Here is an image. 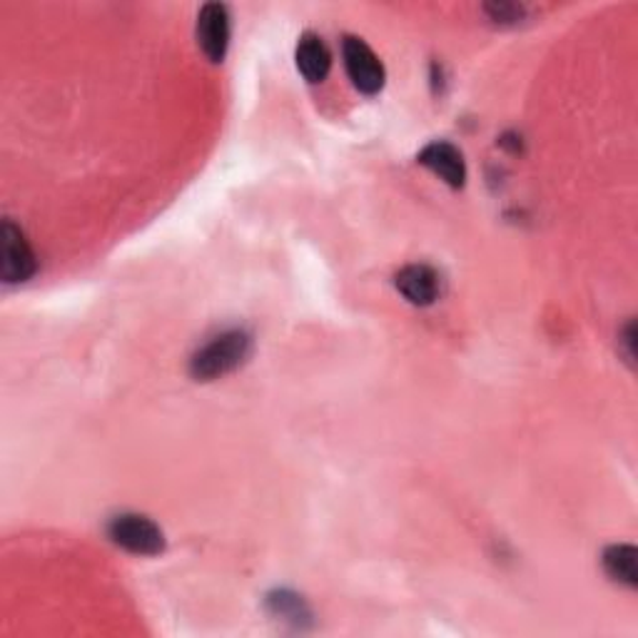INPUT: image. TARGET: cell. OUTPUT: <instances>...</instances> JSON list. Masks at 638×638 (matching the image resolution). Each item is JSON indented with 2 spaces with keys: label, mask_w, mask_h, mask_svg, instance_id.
Here are the masks:
<instances>
[{
  "label": "cell",
  "mask_w": 638,
  "mask_h": 638,
  "mask_svg": "<svg viewBox=\"0 0 638 638\" xmlns=\"http://www.w3.org/2000/svg\"><path fill=\"white\" fill-rule=\"evenodd\" d=\"M35 272V255L23 230L11 220L0 227V274L6 282H25Z\"/></svg>",
  "instance_id": "277c9868"
},
{
  "label": "cell",
  "mask_w": 638,
  "mask_h": 638,
  "mask_svg": "<svg viewBox=\"0 0 638 638\" xmlns=\"http://www.w3.org/2000/svg\"><path fill=\"white\" fill-rule=\"evenodd\" d=\"M294 58H298L300 73L310 83H322L329 75L332 55H329V47L320 35L304 33L298 43V53H294Z\"/></svg>",
  "instance_id": "ba28073f"
},
{
  "label": "cell",
  "mask_w": 638,
  "mask_h": 638,
  "mask_svg": "<svg viewBox=\"0 0 638 638\" xmlns=\"http://www.w3.org/2000/svg\"><path fill=\"white\" fill-rule=\"evenodd\" d=\"M419 163L430 167L434 175H440L446 185L462 187L466 180V165L462 152L452 142H430L419 152Z\"/></svg>",
  "instance_id": "8992f818"
},
{
  "label": "cell",
  "mask_w": 638,
  "mask_h": 638,
  "mask_svg": "<svg viewBox=\"0 0 638 638\" xmlns=\"http://www.w3.org/2000/svg\"><path fill=\"white\" fill-rule=\"evenodd\" d=\"M342 55H345L347 75L357 90L375 95L385 88V65L361 37L347 35L342 43Z\"/></svg>",
  "instance_id": "3957f363"
},
{
  "label": "cell",
  "mask_w": 638,
  "mask_h": 638,
  "mask_svg": "<svg viewBox=\"0 0 638 638\" xmlns=\"http://www.w3.org/2000/svg\"><path fill=\"white\" fill-rule=\"evenodd\" d=\"M397 290L412 304L426 307L440 298V278L426 264H409L397 274Z\"/></svg>",
  "instance_id": "52a82bcc"
},
{
  "label": "cell",
  "mask_w": 638,
  "mask_h": 638,
  "mask_svg": "<svg viewBox=\"0 0 638 638\" xmlns=\"http://www.w3.org/2000/svg\"><path fill=\"white\" fill-rule=\"evenodd\" d=\"M108 534L130 554L158 556L165 549V534L158 523L148 517H140V513H120L110 521Z\"/></svg>",
  "instance_id": "7a4b0ae2"
},
{
  "label": "cell",
  "mask_w": 638,
  "mask_h": 638,
  "mask_svg": "<svg viewBox=\"0 0 638 638\" xmlns=\"http://www.w3.org/2000/svg\"><path fill=\"white\" fill-rule=\"evenodd\" d=\"M197 43L207 61L223 63L230 45V13L223 3H207L197 15Z\"/></svg>",
  "instance_id": "5b68a950"
},
{
  "label": "cell",
  "mask_w": 638,
  "mask_h": 638,
  "mask_svg": "<svg viewBox=\"0 0 638 638\" xmlns=\"http://www.w3.org/2000/svg\"><path fill=\"white\" fill-rule=\"evenodd\" d=\"M606 574L624 586L638 584V551L628 544H616L604 551Z\"/></svg>",
  "instance_id": "9c48e42d"
},
{
  "label": "cell",
  "mask_w": 638,
  "mask_h": 638,
  "mask_svg": "<svg viewBox=\"0 0 638 638\" xmlns=\"http://www.w3.org/2000/svg\"><path fill=\"white\" fill-rule=\"evenodd\" d=\"M487 13H491L494 21H501V23H513V21H519V18L523 15V11H521L519 6H509V3L487 6Z\"/></svg>",
  "instance_id": "30bf717a"
},
{
  "label": "cell",
  "mask_w": 638,
  "mask_h": 638,
  "mask_svg": "<svg viewBox=\"0 0 638 638\" xmlns=\"http://www.w3.org/2000/svg\"><path fill=\"white\" fill-rule=\"evenodd\" d=\"M247 355H250V337L242 329L225 332L190 359V375L209 382V379L230 375L233 369L242 365Z\"/></svg>",
  "instance_id": "6da1fadb"
}]
</instances>
